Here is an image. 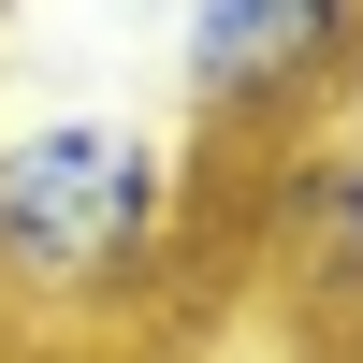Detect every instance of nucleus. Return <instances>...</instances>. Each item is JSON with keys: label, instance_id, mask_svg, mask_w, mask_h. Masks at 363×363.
I'll return each mask as SVG.
<instances>
[{"label": "nucleus", "instance_id": "nucleus-2", "mask_svg": "<svg viewBox=\"0 0 363 363\" xmlns=\"http://www.w3.org/2000/svg\"><path fill=\"white\" fill-rule=\"evenodd\" d=\"M363 73V0H189L174 102L203 145H306Z\"/></svg>", "mask_w": 363, "mask_h": 363}, {"label": "nucleus", "instance_id": "nucleus-1", "mask_svg": "<svg viewBox=\"0 0 363 363\" xmlns=\"http://www.w3.org/2000/svg\"><path fill=\"white\" fill-rule=\"evenodd\" d=\"M189 233V145H160L145 116H15L0 131V320H116Z\"/></svg>", "mask_w": 363, "mask_h": 363}, {"label": "nucleus", "instance_id": "nucleus-3", "mask_svg": "<svg viewBox=\"0 0 363 363\" xmlns=\"http://www.w3.org/2000/svg\"><path fill=\"white\" fill-rule=\"evenodd\" d=\"M0 363H15V349H0Z\"/></svg>", "mask_w": 363, "mask_h": 363}]
</instances>
